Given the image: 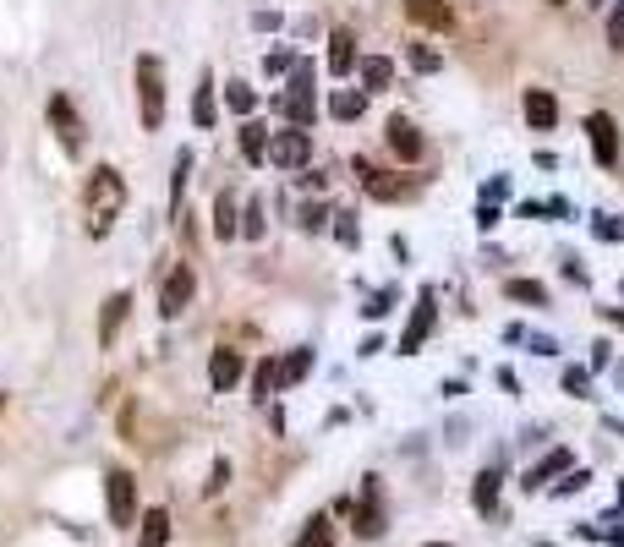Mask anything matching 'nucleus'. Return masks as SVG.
Returning <instances> with one entry per match:
<instances>
[{
  "label": "nucleus",
  "mask_w": 624,
  "mask_h": 547,
  "mask_svg": "<svg viewBox=\"0 0 624 547\" xmlns=\"http://www.w3.org/2000/svg\"><path fill=\"white\" fill-rule=\"evenodd\" d=\"M83 208H88V236H104V230L121 219V208H126V181H121V170L99 165L94 176H88Z\"/></svg>",
  "instance_id": "nucleus-1"
},
{
  "label": "nucleus",
  "mask_w": 624,
  "mask_h": 547,
  "mask_svg": "<svg viewBox=\"0 0 624 547\" xmlns=\"http://www.w3.org/2000/svg\"><path fill=\"white\" fill-rule=\"evenodd\" d=\"M137 110H143L148 132L165 126V61H159V55H143V61H137Z\"/></svg>",
  "instance_id": "nucleus-2"
},
{
  "label": "nucleus",
  "mask_w": 624,
  "mask_h": 547,
  "mask_svg": "<svg viewBox=\"0 0 624 547\" xmlns=\"http://www.w3.org/2000/svg\"><path fill=\"white\" fill-rule=\"evenodd\" d=\"M104 498H110V526H132V520H137V482H132V471L110 465V471H104Z\"/></svg>",
  "instance_id": "nucleus-3"
},
{
  "label": "nucleus",
  "mask_w": 624,
  "mask_h": 547,
  "mask_svg": "<svg viewBox=\"0 0 624 547\" xmlns=\"http://www.w3.org/2000/svg\"><path fill=\"white\" fill-rule=\"evenodd\" d=\"M280 110L296 121V132H302V126L312 121V110H318V104H312V61H296V77H291V88L280 93Z\"/></svg>",
  "instance_id": "nucleus-4"
},
{
  "label": "nucleus",
  "mask_w": 624,
  "mask_h": 547,
  "mask_svg": "<svg viewBox=\"0 0 624 547\" xmlns=\"http://www.w3.org/2000/svg\"><path fill=\"white\" fill-rule=\"evenodd\" d=\"M50 126H55V137L66 143V154H83V121H77V104L66 99V93H55V99H50Z\"/></svg>",
  "instance_id": "nucleus-5"
},
{
  "label": "nucleus",
  "mask_w": 624,
  "mask_h": 547,
  "mask_svg": "<svg viewBox=\"0 0 624 547\" xmlns=\"http://www.w3.org/2000/svg\"><path fill=\"white\" fill-rule=\"evenodd\" d=\"M269 159H274L280 170H302L307 159H312V137H307V132H274Z\"/></svg>",
  "instance_id": "nucleus-6"
},
{
  "label": "nucleus",
  "mask_w": 624,
  "mask_h": 547,
  "mask_svg": "<svg viewBox=\"0 0 624 547\" xmlns=\"http://www.w3.org/2000/svg\"><path fill=\"white\" fill-rule=\"evenodd\" d=\"M192 290H198V279H192L187 263H181V269H170L165 290H159V312H165V318H181V312H187V301H192Z\"/></svg>",
  "instance_id": "nucleus-7"
},
{
  "label": "nucleus",
  "mask_w": 624,
  "mask_h": 547,
  "mask_svg": "<svg viewBox=\"0 0 624 547\" xmlns=\"http://www.w3.org/2000/svg\"><path fill=\"white\" fill-rule=\"evenodd\" d=\"M241 372H247V362H241V351H230V345H219V351L208 356V383H214L219 394H225V389H236V383H241Z\"/></svg>",
  "instance_id": "nucleus-8"
},
{
  "label": "nucleus",
  "mask_w": 624,
  "mask_h": 547,
  "mask_svg": "<svg viewBox=\"0 0 624 547\" xmlns=\"http://www.w3.org/2000/svg\"><path fill=\"white\" fill-rule=\"evenodd\" d=\"M433 323H438V307H433V296L422 290V296H416V312H411V329H406V340H400V351H406V356L422 351V340L433 334Z\"/></svg>",
  "instance_id": "nucleus-9"
},
{
  "label": "nucleus",
  "mask_w": 624,
  "mask_h": 547,
  "mask_svg": "<svg viewBox=\"0 0 624 547\" xmlns=\"http://www.w3.org/2000/svg\"><path fill=\"white\" fill-rule=\"evenodd\" d=\"M586 132H592V154L603 159V165H614L619 159V126L608 121V115H586Z\"/></svg>",
  "instance_id": "nucleus-10"
},
{
  "label": "nucleus",
  "mask_w": 624,
  "mask_h": 547,
  "mask_svg": "<svg viewBox=\"0 0 624 547\" xmlns=\"http://www.w3.org/2000/svg\"><path fill=\"white\" fill-rule=\"evenodd\" d=\"M356 531H362V537H378V531H384V504H378V476H367V487H362V509H356Z\"/></svg>",
  "instance_id": "nucleus-11"
},
{
  "label": "nucleus",
  "mask_w": 624,
  "mask_h": 547,
  "mask_svg": "<svg viewBox=\"0 0 624 547\" xmlns=\"http://www.w3.org/2000/svg\"><path fill=\"white\" fill-rule=\"evenodd\" d=\"M389 148H395L406 165H416V159H422V132H416L406 115H395V121H389Z\"/></svg>",
  "instance_id": "nucleus-12"
},
{
  "label": "nucleus",
  "mask_w": 624,
  "mask_h": 547,
  "mask_svg": "<svg viewBox=\"0 0 624 547\" xmlns=\"http://www.w3.org/2000/svg\"><path fill=\"white\" fill-rule=\"evenodd\" d=\"M406 17L416 22V28L444 33L449 28V0H406Z\"/></svg>",
  "instance_id": "nucleus-13"
},
{
  "label": "nucleus",
  "mask_w": 624,
  "mask_h": 547,
  "mask_svg": "<svg viewBox=\"0 0 624 547\" xmlns=\"http://www.w3.org/2000/svg\"><path fill=\"white\" fill-rule=\"evenodd\" d=\"M526 121L537 126V132H548V126L559 121V99H553L548 88H531L526 93Z\"/></svg>",
  "instance_id": "nucleus-14"
},
{
  "label": "nucleus",
  "mask_w": 624,
  "mask_h": 547,
  "mask_svg": "<svg viewBox=\"0 0 624 547\" xmlns=\"http://www.w3.org/2000/svg\"><path fill=\"white\" fill-rule=\"evenodd\" d=\"M126 312H132V296H126V290H115V296L104 301V318H99V340H104V345H110L115 334H121Z\"/></svg>",
  "instance_id": "nucleus-15"
},
{
  "label": "nucleus",
  "mask_w": 624,
  "mask_h": 547,
  "mask_svg": "<svg viewBox=\"0 0 624 547\" xmlns=\"http://www.w3.org/2000/svg\"><path fill=\"white\" fill-rule=\"evenodd\" d=\"M351 66H356V39H351V33H329V72L334 77H345V72H351Z\"/></svg>",
  "instance_id": "nucleus-16"
},
{
  "label": "nucleus",
  "mask_w": 624,
  "mask_h": 547,
  "mask_svg": "<svg viewBox=\"0 0 624 547\" xmlns=\"http://www.w3.org/2000/svg\"><path fill=\"white\" fill-rule=\"evenodd\" d=\"M356 72H362V93H378V88H389L395 66H389L384 55H367V61H356Z\"/></svg>",
  "instance_id": "nucleus-17"
},
{
  "label": "nucleus",
  "mask_w": 624,
  "mask_h": 547,
  "mask_svg": "<svg viewBox=\"0 0 624 547\" xmlns=\"http://www.w3.org/2000/svg\"><path fill=\"white\" fill-rule=\"evenodd\" d=\"M236 230H241V219H236V197L219 192V203H214V236H219V241H236Z\"/></svg>",
  "instance_id": "nucleus-18"
},
{
  "label": "nucleus",
  "mask_w": 624,
  "mask_h": 547,
  "mask_svg": "<svg viewBox=\"0 0 624 547\" xmlns=\"http://www.w3.org/2000/svg\"><path fill=\"white\" fill-rule=\"evenodd\" d=\"M362 110H367V93H362V88H345V93H334V99H329V115H334V121H356Z\"/></svg>",
  "instance_id": "nucleus-19"
},
{
  "label": "nucleus",
  "mask_w": 624,
  "mask_h": 547,
  "mask_svg": "<svg viewBox=\"0 0 624 547\" xmlns=\"http://www.w3.org/2000/svg\"><path fill=\"white\" fill-rule=\"evenodd\" d=\"M170 542V515L165 509H148V520H143V537H137V547H165Z\"/></svg>",
  "instance_id": "nucleus-20"
},
{
  "label": "nucleus",
  "mask_w": 624,
  "mask_h": 547,
  "mask_svg": "<svg viewBox=\"0 0 624 547\" xmlns=\"http://www.w3.org/2000/svg\"><path fill=\"white\" fill-rule=\"evenodd\" d=\"M356 170H362V186H367L373 197H406V186H400V181H389V176H378V170L367 165V159H356Z\"/></svg>",
  "instance_id": "nucleus-21"
},
{
  "label": "nucleus",
  "mask_w": 624,
  "mask_h": 547,
  "mask_svg": "<svg viewBox=\"0 0 624 547\" xmlns=\"http://www.w3.org/2000/svg\"><path fill=\"white\" fill-rule=\"evenodd\" d=\"M296 547H334V520L329 515H312L307 531L296 537Z\"/></svg>",
  "instance_id": "nucleus-22"
},
{
  "label": "nucleus",
  "mask_w": 624,
  "mask_h": 547,
  "mask_svg": "<svg viewBox=\"0 0 624 547\" xmlns=\"http://www.w3.org/2000/svg\"><path fill=\"white\" fill-rule=\"evenodd\" d=\"M564 465H570V449H553V455H548V460L537 465V471L526 476V487H531V493H537V487H548V476H559Z\"/></svg>",
  "instance_id": "nucleus-23"
},
{
  "label": "nucleus",
  "mask_w": 624,
  "mask_h": 547,
  "mask_svg": "<svg viewBox=\"0 0 624 547\" xmlns=\"http://www.w3.org/2000/svg\"><path fill=\"white\" fill-rule=\"evenodd\" d=\"M241 154H247L252 165H258V159L269 154V132H263L258 121H247V126H241Z\"/></svg>",
  "instance_id": "nucleus-24"
},
{
  "label": "nucleus",
  "mask_w": 624,
  "mask_h": 547,
  "mask_svg": "<svg viewBox=\"0 0 624 547\" xmlns=\"http://www.w3.org/2000/svg\"><path fill=\"white\" fill-rule=\"evenodd\" d=\"M192 121H198V126H214V77H203L198 99H192Z\"/></svg>",
  "instance_id": "nucleus-25"
},
{
  "label": "nucleus",
  "mask_w": 624,
  "mask_h": 547,
  "mask_svg": "<svg viewBox=\"0 0 624 547\" xmlns=\"http://www.w3.org/2000/svg\"><path fill=\"white\" fill-rule=\"evenodd\" d=\"M510 296L526 301V307H548V290H542L537 279H510Z\"/></svg>",
  "instance_id": "nucleus-26"
},
{
  "label": "nucleus",
  "mask_w": 624,
  "mask_h": 547,
  "mask_svg": "<svg viewBox=\"0 0 624 547\" xmlns=\"http://www.w3.org/2000/svg\"><path fill=\"white\" fill-rule=\"evenodd\" d=\"M499 482H504L499 471H482V476H477V509H482V515L499 504Z\"/></svg>",
  "instance_id": "nucleus-27"
},
{
  "label": "nucleus",
  "mask_w": 624,
  "mask_h": 547,
  "mask_svg": "<svg viewBox=\"0 0 624 547\" xmlns=\"http://www.w3.org/2000/svg\"><path fill=\"white\" fill-rule=\"evenodd\" d=\"M225 104H230L236 115H252V110H258V93H252L247 83H230V88H225Z\"/></svg>",
  "instance_id": "nucleus-28"
},
{
  "label": "nucleus",
  "mask_w": 624,
  "mask_h": 547,
  "mask_svg": "<svg viewBox=\"0 0 624 547\" xmlns=\"http://www.w3.org/2000/svg\"><path fill=\"white\" fill-rule=\"evenodd\" d=\"M307 367H312V351H291L280 362V383H296V378H307Z\"/></svg>",
  "instance_id": "nucleus-29"
},
{
  "label": "nucleus",
  "mask_w": 624,
  "mask_h": 547,
  "mask_svg": "<svg viewBox=\"0 0 624 547\" xmlns=\"http://www.w3.org/2000/svg\"><path fill=\"white\" fill-rule=\"evenodd\" d=\"M608 50H624V0H614L608 11Z\"/></svg>",
  "instance_id": "nucleus-30"
},
{
  "label": "nucleus",
  "mask_w": 624,
  "mask_h": 547,
  "mask_svg": "<svg viewBox=\"0 0 624 547\" xmlns=\"http://www.w3.org/2000/svg\"><path fill=\"white\" fill-rule=\"evenodd\" d=\"M241 236H252V241L263 236V203H247V214H241Z\"/></svg>",
  "instance_id": "nucleus-31"
},
{
  "label": "nucleus",
  "mask_w": 624,
  "mask_h": 547,
  "mask_svg": "<svg viewBox=\"0 0 624 547\" xmlns=\"http://www.w3.org/2000/svg\"><path fill=\"white\" fill-rule=\"evenodd\" d=\"M592 230H597L603 241H624V225H619L614 214H597V219H592Z\"/></svg>",
  "instance_id": "nucleus-32"
},
{
  "label": "nucleus",
  "mask_w": 624,
  "mask_h": 547,
  "mask_svg": "<svg viewBox=\"0 0 624 547\" xmlns=\"http://www.w3.org/2000/svg\"><path fill=\"white\" fill-rule=\"evenodd\" d=\"M274 383H280V362H263L258 367V394H274Z\"/></svg>",
  "instance_id": "nucleus-33"
},
{
  "label": "nucleus",
  "mask_w": 624,
  "mask_h": 547,
  "mask_svg": "<svg viewBox=\"0 0 624 547\" xmlns=\"http://www.w3.org/2000/svg\"><path fill=\"white\" fill-rule=\"evenodd\" d=\"M411 61H416V72H438V55H433V50H422V44L411 50Z\"/></svg>",
  "instance_id": "nucleus-34"
},
{
  "label": "nucleus",
  "mask_w": 624,
  "mask_h": 547,
  "mask_svg": "<svg viewBox=\"0 0 624 547\" xmlns=\"http://www.w3.org/2000/svg\"><path fill=\"white\" fill-rule=\"evenodd\" d=\"M389 301H395V290H384V296H373V301H367V318H384V312H389Z\"/></svg>",
  "instance_id": "nucleus-35"
},
{
  "label": "nucleus",
  "mask_w": 624,
  "mask_h": 547,
  "mask_svg": "<svg viewBox=\"0 0 624 547\" xmlns=\"http://www.w3.org/2000/svg\"><path fill=\"white\" fill-rule=\"evenodd\" d=\"M334 230H340L345 247H356V214H340V225H334Z\"/></svg>",
  "instance_id": "nucleus-36"
},
{
  "label": "nucleus",
  "mask_w": 624,
  "mask_h": 547,
  "mask_svg": "<svg viewBox=\"0 0 624 547\" xmlns=\"http://www.w3.org/2000/svg\"><path fill=\"white\" fill-rule=\"evenodd\" d=\"M477 225H482V230H493V225H499V208L482 203V208H477Z\"/></svg>",
  "instance_id": "nucleus-37"
},
{
  "label": "nucleus",
  "mask_w": 624,
  "mask_h": 547,
  "mask_svg": "<svg viewBox=\"0 0 624 547\" xmlns=\"http://www.w3.org/2000/svg\"><path fill=\"white\" fill-rule=\"evenodd\" d=\"M564 383H570V394H586V372H581V367L564 372Z\"/></svg>",
  "instance_id": "nucleus-38"
},
{
  "label": "nucleus",
  "mask_w": 624,
  "mask_h": 547,
  "mask_svg": "<svg viewBox=\"0 0 624 547\" xmlns=\"http://www.w3.org/2000/svg\"><path fill=\"white\" fill-rule=\"evenodd\" d=\"M0 411H6V389H0Z\"/></svg>",
  "instance_id": "nucleus-39"
},
{
  "label": "nucleus",
  "mask_w": 624,
  "mask_h": 547,
  "mask_svg": "<svg viewBox=\"0 0 624 547\" xmlns=\"http://www.w3.org/2000/svg\"><path fill=\"white\" fill-rule=\"evenodd\" d=\"M427 547H449V542H427Z\"/></svg>",
  "instance_id": "nucleus-40"
},
{
  "label": "nucleus",
  "mask_w": 624,
  "mask_h": 547,
  "mask_svg": "<svg viewBox=\"0 0 624 547\" xmlns=\"http://www.w3.org/2000/svg\"><path fill=\"white\" fill-rule=\"evenodd\" d=\"M592 6H603V0H592Z\"/></svg>",
  "instance_id": "nucleus-41"
},
{
  "label": "nucleus",
  "mask_w": 624,
  "mask_h": 547,
  "mask_svg": "<svg viewBox=\"0 0 624 547\" xmlns=\"http://www.w3.org/2000/svg\"><path fill=\"white\" fill-rule=\"evenodd\" d=\"M553 6H559V0H553Z\"/></svg>",
  "instance_id": "nucleus-42"
}]
</instances>
